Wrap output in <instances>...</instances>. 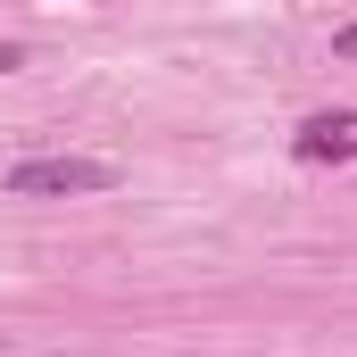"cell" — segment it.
Instances as JSON below:
<instances>
[{
  "mask_svg": "<svg viewBox=\"0 0 357 357\" xmlns=\"http://www.w3.org/2000/svg\"><path fill=\"white\" fill-rule=\"evenodd\" d=\"M291 158H299V167H341V158H357V116L349 108H316V116L291 133Z\"/></svg>",
  "mask_w": 357,
  "mask_h": 357,
  "instance_id": "7a4b0ae2",
  "label": "cell"
},
{
  "mask_svg": "<svg viewBox=\"0 0 357 357\" xmlns=\"http://www.w3.org/2000/svg\"><path fill=\"white\" fill-rule=\"evenodd\" d=\"M8 67H25V50H17V42H0V75H8Z\"/></svg>",
  "mask_w": 357,
  "mask_h": 357,
  "instance_id": "277c9868",
  "label": "cell"
},
{
  "mask_svg": "<svg viewBox=\"0 0 357 357\" xmlns=\"http://www.w3.org/2000/svg\"><path fill=\"white\" fill-rule=\"evenodd\" d=\"M333 59H357V17H349V25H333Z\"/></svg>",
  "mask_w": 357,
  "mask_h": 357,
  "instance_id": "3957f363",
  "label": "cell"
},
{
  "mask_svg": "<svg viewBox=\"0 0 357 357\" xmlns=\"http://www.w3.org/2000/svg\"><path fill=\"white\" fill-rule=\"evenodd\" d=\"M8 199H75V191H116V167L108 158H17L0 175Z\"/></svg>",
  "mask_w": 357,
  "mask_h": 357,
  "instance_id": "6da1fadb",
  "label": "cell"
}]
</instances>
